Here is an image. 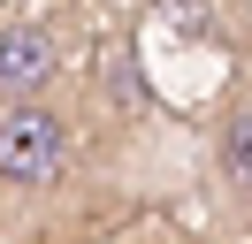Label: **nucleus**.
<instances>
[{"mask_svg":"<svg viewBox=\"0 0 252 244\" xmlns=\"http://www.w3.org/2000/svg\"><path fill=\"white\" fill-rule=\"evenodd\" d=\"M62 69H69V54H62V38H54V23H8L0 30V107H38L54 84H62Z\"/></svg>","mask_w":252,"mask_h":244,"instance_id":"obj_2","label":"nucleus"},{"mask_svg":"<svg viewBox=\"0 0 252 244\" xmlns=\"http://www.w3.org/2000/svg\"><path fill=\"white\" fill-rule=\"evenodd\" d=\"M214 168H221V183H229L237 206H252V99H237L229 115H221V130H214Z\"/></svg>","mask_w":252,"mask_h":244,"instance_id":"obj_3","label":"nucleus"},{"mask_svg":"<svg viewBox=\"0 0 252 244\" xmlns=\"http://www.w3.org/2000/svg\"><path fill=\"white\" fill-rule=\"evenodd\" d=\"M77 160V122L54 99L38 107H0V198H38L69 176Z\"/></svg>","mask_w":252,"mask_h":244,"instance_id":"obj_1","label":"nucleus"}]
</instances>
